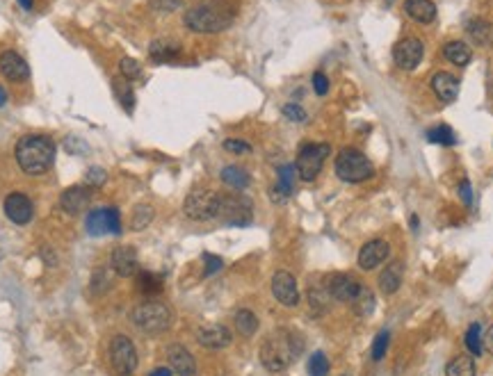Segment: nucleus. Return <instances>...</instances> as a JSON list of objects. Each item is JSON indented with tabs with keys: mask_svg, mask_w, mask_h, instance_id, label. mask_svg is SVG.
Instances as JSON below:
<instances>
[{
	"mask_svg": "<svg viewBox=\"0 0 493 376\" xmlns=\"http://www.w3.org/2000/svg\"><path fill=\"white\" fill-rule=\"evenodd\" d=\"M23 174L44 176L55 162V142L49 135H23L14 148Z\"/></svg>",
	"mask_w": 493,
	"mask_h": 376,
	"instance_id": "f257e3e1",
	"label": "nucleus"
},
{
	"mask_svg": "<svg viewBox=\"0 0 493 376\" xmlns=\"http://www.w3.org/2000/svg\"><path fill=\"white\" fill-rule=\"evenodd\" d=\"M304 342L300 335L277 331L261 344V363L268 372H286L302 354Z\"/></svg>",
	"mask_w": 493,
	"mask_h": 376,
	"instance_id": "f03ea898",
	"label": "nucleus"
},
{
	"mask_svg": "<svg viewBox=\"0 0 493 376\" xmlns=\"http://www.w3.org/2000/svg\"><path fill=\"white\" fill-rule=\"evenodd\" d=\"M236 19V14L229 5H222L219 0H208V3H199L185 12L183 23L192 33L199 35H215L226 30Z\"/></svg>",
	"mask_w": 493,
	"mask_h": 376,
	"instance_id": "7ed1b4c3",
	"label": "nucleus"
},
{
	"mask_svg": "<svg viewBox=\"0 0 493 376\" xmlns=\"http://www.w3.org/2000/svg\"><path fill=\"white\" fill-rule=\"evenodd\" d=\"M130 319L142 333L158 335L171 326V310L162 301H142L130 310Z\"/></svg>",
	"mask_w": 493,
	"mask_h": 376,
	"instance_id": "20e7f679",
	"label": "nucleus"
},
{
	"mask_svg": "<svg viewBox=\"0 0 493 376\" xmlns=\"http://www.w3.org/2000/svg\"><path fill=\"white\" fill-rule=\"evenodd\" d=\"M336 176H338L343 183H363V180L372 178V162L365 158L361 151L356 148H343V151L336 155L334 162Z\"/></svg>",
	"mask_w": 493,
	"mask_h": 376,
	"instance_id": "39448f33",
	"label": "nucleus"
},
{
	"mask_svg": "<svg viewBox=\"0 0 493 376\" xmlns=\"http://www.w3.org/2000/svg\"><path fill=\"white\" fill-rule=\"evenodd\" d=\"M252 201L242 194H219L217 203V219L226 226H238V229H245V226L252 224L254 210Z\"/></svg>",
	"mask_w": 493,
	"mask_h": 376,
	"instance_id": "423d86ee",
	"label": "nucleus"
},
{
	"mask_svg": "<svg viewBox=\"0 0 493 376\" xmlns=\"http://www.w3.org/2000/svg\"><path fill=\"white\" fill-rule=\"evenodd\" d=\"M329 153H331V146L329 144H304L295 162L297 176H300L304 183H313V180L320 176V171H322Z\"/></svg>",
	"mask_w": 493,
	"mask_h": 376,
	"instance_id": "0eeeda50",
	"label": "nucleus"
},
{
	"mask_svg": "<svg viewBox=\"0 0 493 376\" xmlns=\"http://www.w3.org/2000/svg\"><path fill=\"white\" fill-rule=\"evenodd\" d=\"M219 194L210 190H192L183 201V213L192 222H210L217 219Z\"/></svg>",
	"mask_w": 493,
	"mask_h": 376,
	"instance_id": "6e6552de",
	"label": "nucleus"
},
{
	"mask_svg": "<svg viewBox=\"0 0 493 376\" xmlns=\"http://www.w3.org/2000/svg\"><path fill=\"white\" fill-rule=\"evenodd\" d=\"M110 363H112L114 372L121 376H130L137 370V349L128 335L116 333L112 340H110Z\"/></svg>",
	"mask_w": 493,
	"mask_h": 376,
	"instance_id": "1a4fd4ad",
	"label": "nucleus"
},
{
	"mask_svg": "<svg viewBox=\"0 0 493 376\" xmlns=\"http://www.w3.org/2000/svg\"><path fill=\"white\" fill-rule=\"evenodd\" d=\"M85 231L94 238H101V235H119L121 233V215L119 208L105 206L92 210L85 219Z\"/></svg>",
	"mask_w": 493,
	"mask_h": 376,
	"instance_id": "9d476101",
	"label": "nucleus"
},
{
	"mask_svg": "<svg viewBox=\"0 0 493 376\" xmlns=\"http://www.w3.org/2000/svg\"><path fill=\"white\" fill-rule=\"evenodd\" d=\"M422 55H425V46H422V42L416 37H404L393 46V62L402 71L418 69V64L422 62Z\"/></svg>",
	"mask_w": 493,
	"mask_h": 376,
	"instance_id": "9b49d317",
	"label": "nucleus"
},
{
	"mask_svg": "<svg viewBox=\"0 0 493 376\" xmlns=\"http://www.w3.org/2000/svg\"><path fill=\"white\" fill-rule=\"evenodd\" d=\"M272 294H274V299H277L281 305H286V308H295L302 299L295 276L286 269H281L272 276Z\"/></svg>",
	"mask_w": 493,
	"mask_h": 376,
	"instance_id": "f8f14e48",
	"label": "nucleus"
},
{
	"mask_svg": "<svg viewBox=\"0 0 493 376\" xmlns=\"http://www.w3.org/2000/svg\"><path fill=\"white\" fill-rule=\"evenodd\" d=\"M3 208H5L7 219H10L12 224H17V226H26V224L33 222V217H35L33 201L21 192H12L10 197L5 199Z\"/></svg>",
	"mask_w": 493,
	"mask_h": 376,
	"instance_id": "ddd939ff",
	"label": "nucleus"
},
{
	"mask_svg": "<svg viewBox=\"0 0 493 376\" xmlns=\"http://www.w3.org/2000/svg\"><path fill=\"white\" fill-rule=\"evenodd\" d=\"M361 289V283L352 276V274H334L327 280V292L331 294V299L340 301V303H352L354 296Z\"/></svg>",
	"mask_w": 493,
	"mask_h": 376,
	"instance_id": "4468645a",
	"label": "nucleus"
},
{
	"mask_svg": "<svg viewBox=\"0 0 493 376\" xmlns=\"http://www.w3.org/2000/svg\"><path fill=\"white\" fill-rule=\"evenodd\" d=\"M197 342L206 349H226L233 342V333L224 324H203L197 328Z\"/></svg>",
	"mask_w": 493,
	"mask_h": 376,
	"instance_id": "2eb2a0df",
	"label": "nucleus"
},
{
	"mask_svg": "<svg viewBox=\"0 0 493 376\" xmlns=\"http://www.w3.org/2000/svg\"><path fill=\"white\" fill-rule=\"evenodd\" d=\"M110 267H112L116 276H121V278L137 276V271H139L137 251L132 247H116L112 251V256H110Z\"/></svg>",
	"mask_w": 493,
	"mask_h": 376,
	"instance_id": "dca6fc26",
	"label": "nucleus"
},
{
	"mask_svg": "<svg viewBox=\"0 0 493 376\" xmlns=\"http://www.w3.org/2000/svg\"><path fill=\"white\" fill-rule=\"evenodd\" d=\"M388 256H390V244L386 240H370L358 251V267L365 271L377 269L381 262H386Z\"/></svg>",
	"mask_w": 493,
	"mask_h": 376,
	"instance_id": "f3484780",
	"label": "nucleus"
},
{
	"mask_svg": "<svg viewBox=\"0 0 493 376\" xmlns=\"http://www.w3.org/2000/svg\"><path fill=\"white\" fill-rule=\"evenodd\" d=\"M89 201H92V187L71 185L60 194V208L67 215H80L89 206Z\"/></svg>",
	"mask_w": 493,
	"mask_h": 376,
	"instance_id": "a211bd4d",
	"label": "nucleus"
},
{
	"mask_svg": "<svg viewBox=\"0 0 493 376\" xmlns=\"http://www.w3.org/2000/svg\"><path fill=\"white\" fill-rule=\"evenodd\" d=\"M0 73L12 82H26L30 80V66L19 53L5 51L0 55Z\"/></svg>",
	"mask_w": 493,
	"mask_h": 376,
	"instance_id": "6ab92c4d",
	"label": "nucleus"
},
{
	"mask_svg": "<svg viewBox=\"0 0 493 376\" xmlns=\"http://www.w3.org/2000/svg\"><path fill=\"white\" fill-rule=\"evenodd\" d=\"M167 360L171 372H176L178 376H194L197 374V360L187 351L183 344H169L167 347Z\"/></svg>",
	"mask_w": 493,
	"mask_h": 376,
	"instance_id": "aec40b11",
	"label": "nucleus"
},
{
	"mask_svg": "<svg viewBox=\"0 0 493 376\" xmlns=\"http://www.w3.org/2000/svg\"><path fill=\"white\" fill-rule=\"evenodd\" d=\"M277 185L270 190V199L274 203H286L288 199H291V194L295 190V176H297V169H295V164H284V167H279L277 169Z\"/></svg>",
	"mask_w": 493,
	"mask_h": 376,
	"instance_id": "412c9836",
	"label": "nucleus"
},
{
	"mask_svg": "<svg viewBox=\"0 0 493 376\" xmlns=\"http://www.w3.org/2000/svg\"><path fill=\"white\" fill-rule=\"evenodd\" d=\"M432 89L441 103H452L459 96V78L448 71H438L432 78Z\"/></svg>",
	"mask_w": 493,
	"mask_h": 376,
	"instance_id": "4be33fe9",
	"label": "nucleus"
},
{
	"mask_svg": "<svg viewBox=\"0 0 493 376\" xmlns=\"http://www.w3.org/2000/svg\"><path fill=\"white\" fill-rule=\"evenodd\" d=\"M402 280H404V262L402 260H390L386 265V269H383L381 276H379V289L386 296H390V294H395L397 289H400Z\"/></svg>",
	"mask_w": 493,
	"mask_h": 376,
	"instance_id": "5701e85b",
	"label": "nucleus"
},
{
	"mask_svg": "<svg viewBox=\"0 0 493 376\" xmlns=\"http://www.w3.org/2000/svg\"><path fill=\"white\" fill-rule=\"evenodd\" d=\"M404 10L413 21L422 23V26L436 19V5L432 0H404Z\"/></svg>",
	"mask_w": 493,
	"mask_h": 376,
	"instance_id": "b1692460",
	"label": "nucleus"
},
{
	"mask_svg": "<svg viewBox=\"0 0 493 376\" xmlns=\"http://www.w3.org/2000/svg\"><path fill=\"white\" fill-rule=\"evenodd\" d=\"M148 55H151L153 62H174L178 55H181V46L176 42H164V39H155V42L148 46Z\"/></svg>",
	"mask_w": 493,
	"mask_h": 376,
	"instance_id": "393cba45",
	"label": "nucleus"
},
{
	"mask_svg": "<svg viewBox=\"0 0 493 376\" xmlns=\"http://www.w3.org/2000/svg\"><path fill=\"white\" fill-rule=\"evenodd\" d=\"M219 176H222V183L233 187V190H247V187L252 185V176H249V171L242 169V167H236V164L224 167Z\"/></svg>",
	"mask_w": 493,
	"mask_h": 376,
	"instance_id": "a878e982",
	"label": "nucleus"
},
{
	"mask_svg": "<svg viewBox=\"0 0 493 376\" xmlns=\"http://www.w3.org/2000/svg\"><path fill=\"white\" fill-rule=\"evenodd\" d=\"M443 55H445V60L452 62L455 66H468V62L473 60L471 46L464 42H448L443 48Z\"/></svg>",
	"mask_w": 493,
	"mask_h": 376,
	"instance_id": "bb28decb",
	"label": "nucleus"
},
{
	"mask_svg": "<svg viewBox=\"0 0 493 376\" xmlns=\"http://www.w3.org/2000/svg\"><path fill=\"white\" fill-rule=\"evenodd\" d=\"M112 89H114V96L119 98L121 107L126 109L128 114H132V109H135V91L130 87V80H126V78H114Z\"/></svg>",
	"mask_w": 493,
	"mask_h": 376,
	"instance_id": "cd10ccee",
	"label": "nucleus"
},
{
	"mask_svg": "<svg viewBox=\"0 0 493 376\" xmlns=\"http://www.w3.org/2000/svg\"><path fill=\"white\" fill-rule=\"evenodd\" d=\"M352 305H354V310H356L358 317H370L372 310H374V292H372L370 287L361 285L358 294L354 296V301H352Z\"/></svg>",
	"mask_w": 493,
	"mask_h": 376,
	"instance_id": "c85d7f7f",
	"label": "nucleus"
},
{
	"mask_svg": "<svg viewBox=\"0 0 493 376\" xmlns=\"http://www.w3.org/2000/svg\"><path fill=\"white\" fill-rule=\"evenodd\" d=\"M137 289L146 296H155L162 292V278L151 271H137Z\"/></svg>",
	"mask_w": 493,
	"mask_h": 376,
	"instance_id": "c756f323",
	"label": "nucleus"
},
{
	"mask_svg": "<svg viewBox=\"0 0 493 376\" xmlns=\"http://www.w3.org/2000/svg\"><path fill=\"white\" fill-rule=\"evenodd\" d=\"M236 328H238L240 335H245V338H252V335L258 331V317L254 315L252 310L240 308L236 312Z\"/></svg>",
	"mask_w": 493,
	"mask_h": 376,
	"instance_id": "7c9ffc66",
	"label": "nucleus"
},
{
	"mask_svg": "<svg viewBox=\"0 0 493 376\" xmlns=\"http://www.w3.org/2000/svg\"><path fill=\"white\" fill-rule=\"evenodd\" d=\"M445 376H475V360L471 356L452 358L445 367Z\"/></svg>",
	"mask_w": 493,
	"mask_h": 376,
	"instance_id": "2f4dec72",
	"label": "nucleus"
},
{
	"mask_svg": "<svg viewBox=\"0 0 493 376\" xmlns=\"http://www.w3.org/2000/svg\"><path fill=\"white\" fill-rule=\"evenodd\" d=\"M427 139L432 144H441V146H455L457 144V135L450 125H434V128L427 130Z\"/></svg>",
	"mask_w": 493,
	"mask_h": 376,
	"instance_id": "473e14b6",
	"label": "nucleus"
},
{
	"mask_svg": "<svg viewBox=\"0 0 493 376\" xmlns=\"http://www.w3.org/2000/svg\"><path fill=\"white\" fill-rule=\"evenodd\" d=\"M151 222H153V208L148 206V203H139V206H135V210H132V215H130V229L144 231Z\"/></svg>",
	"mask_w": 493,
	"mask_h": 376,
	"instance_id": "72a5a7b5",
	"label": "nucleus"
},
{
	"mask_svg": "<svg viewBox=\"0 0 493 376\" xmlns=\"http://www.w3.org/2000/svg\"><path fill=\"white\" fill-rule=\"evenodd\" d=\"M468 35H471L480 46H489L493 39V28L487 21H471L468 23Z\"/></svg>",
	"mask_w": 493,
	"mask_h": 376,
	"instance_id": "f704fd0d",
	"label": "nucleus"
},
{
	"mask_svg": "<svg viewBox=\"0 0 493 376\" xmlns=\"http://www.w3.org/2000/svg\"><path fill=\"white\" fill-rule=\"evenodd\" d=\"M464 342H466V347H468V351H471L473 356H482V349H484L482 347V326L477 324V322L468 326Z\"/></svg>",
	"mask_w": 493,
	"mask_h": 376,
	"instance_id": "c9c22d12",
	"label": "nucleus"
},
{
	"mask_svg": "<svg viewBox=\"0 0 493 376\" xmlns=\"http://www.w3.org/2000/svg\"><path fill=\"white\" fill-rule=\"evenodd\" d=\"M309 376H329V358L322 351H315L309 358Z\"/></svg>",
	"mask_w": 493,
	"mask_h": 376,
	"instance_id": "e433bc0d",
	"label": "nucleus"
},
{
	"mask_svg": "<svg viewBox=\"0 0 493 376\" xmlns=\"http://www.w3.org/2000/svg\"><path fill=\"white\" fill-rule=\"evenodd\" d=\"M119 71L126 80H139V78H142V66H139V62H135L132 57H123L119 62Z\"/></svg>",
	"mask_w": 493,
	"mask_h": 376,
	"instance_id": "4c0bfd02",
	"label": "nucleus"
},
{
	"mask_svg": "<svg viewBox=\"0 0 493 376\" xmlns=\"http://www.w3.org/2000/svg\"><path fill=\"white\" fill-rule=\"evenodd\" d=\"M388 344H390V333L388 331H379L377 338H374V342H372V349H370L372 360H381L383 356H386Z\"/></svg>",
	"mask_w": 493,
	"mask_h": 376,
	"instance_id": "58836bf2",
	"label": "nucleus"
},
{
	"mask_svg": "<svg viewBox=\"0 0 493 376\" xmlns=\"http://www.w3.org/2000/svg\"><path fill=\"white\" fill-rule=\"evenodd\" d=\"M311 305L318 310H327V299H331V294L327 292V287H311L309 289Z\"/></svg>",
	"mask_w": 493,
	"mask_h": 376,
	"instance_id": "ea45409f",
	"label": "nucleus"
},
{
	"mask_svg": "<svg viewBox=\"0 0 493 376\" xmlns=\"http://www.w3.org/2000/svg\"><path fill=\"white\" fill-rule=\"evenodd\" d=\"M105 180H107V174H105V169H101V167H92L87 171V176H85V183H87V187H92V190L103 187Z\"/></svg>",
	"mask_w": 493,
	"mask_h": 376,
	"instance_id": "a19ab883",
	"label": "nucleus"
},
{
	"mask_svg": "<svg viewBox=\"0 0 493 376\" xmlns=\"http://www.w3.org/2000/svg\"><path fill=\"white\" fill-rule=\"evenodd\" d=\"M284 116L288 121L302 123V121H306V109L297 103H288V105H284Z\"/></svg>",
	"mask_w": 493,
	"mask_h": 376,
	"instance_id": "79ce46f5",
	"label": "nucleus"
},
{
	"mask_svg": "<svg viewBox=\"0 0 493 376\" xmlns=\"http://www.w3.org/2000/svg\"><path fill=\"white\" fill-rule=\"evenodd\" d=\"M224 151H229L233 155H247V153H252V144L242 142V139H226Z\"/></svg>",
	"mask_w": 493,
	"mask_h": 376,
	"instance_id": "37998d69",
	"label": "nucleus"
},
{
	"mask_svg": "<svg viewBox=\"0 0 493 376\" xmlns=\"http://www.w3.org/2000/svg\"><path fill=\"white\" fill-rule=\"evenodd\" d=\"M107 271L105 269H96L94 271V276H92V289L96 294H101V292H105L107 289Z\"/></svg>",
	"mask_w": 493,
	"mask_h": 376,
	"instance_id": "c03bdc74",
	"label": "nucleus"
},
{
	"mask_svg": "<svg viewBox=\"0 0 493 376\" xmlns=\"http://www.w3.org/2000/svg\"><path fill=\"white\" fill-rule=\"evenodd\" d=\"M203 260H206V269H203V276H213L215 271H219L224 267V260L219 256H210V253H206L203 256Z\"/></svg>",
	"mask_w": 493,
	"mask_h": 376,
	"instance_id": "a18cd8bd",
	"label": "nucleus"
},
{
	"mask_svg": "<svg viewBox=\"0 0 493 376\" xmlns=\"http://www.w3.org/2000/svg\"><path fill=\"white\" fill-rule=\"evenodd\" d=\"M313 89H315L318 96H327L329 91V78L322 71H315L313 73Z\"/></svg>",
	"mask_w": 493,
	"mask_h": 376,
	"instance_id": "49530a36",
	"label": "nucleus"
},
{
	"mask_svg": "<svg viewBox=\"0 0 493 376\" xmlns=\"http://www.w3.org/2000/svg\"><path fill=\"white\" fill-rule=\"evenodd\" d=\"M153 7L162 12H174L178 7H183V0H153Z\"/></svg>",
	"mask_w": 493,
	"mask_h": 376,
	"instance_id": "de8ad7c7",
	"label": "nucleus"
},
{
	"mask_svg": "<svg viewBox=\"0 0 493 376\" xmlns=\"http://www.w3.org/2000/svg\"><path fill=\"white\" fill-rule=\"evenodd\" d=\"M459 197H461V201H464L468 208L473 206V192H471V183H468L466 178L459 183Z\"/></svg>",
	"mask_w": 493,
	"mask_h": 376,
	"instance_id": "09e8293b",
	"label": "nucleus"
},
{
	"mask_svg": "<svg viewBox=\"0 0 493 376\" xmlns=\"http://www.w3.org/2000/svg\"><path fill=\"white\" fill-rule=\"evenodd\" d=\"M482 347L493 354V326H489V331L482 335Z\"/></svg>",
	"mask_w": 493,
	"mask_h": 376,
	"instance_id": "8fccbe9b",
	"label": "nucleus"
},
{
	"mask_svg": "<svg viewBox=\"0 0 493 376\" xmlns=\"http://www.w3.org/2000/svg\"><path fill=\"white\" fill-rule=\"evenodd\" d=\"M42 256H44V260H46V265H51V267H55V265H58V258H55V253H53V251H49V249H44V251H42Z\"/></svg>",
	"mask_w": 493,
	"mask_h": 376,
	"instance_id": "3c124183",
	"label": "nucleus"
},
{
	"mask_svg": "<svg viewBox=\"0 0 493 376\" xmlns=\"http://www.w3.org/2000/svg\"><path fill=\"white\" fill-rule=\"evenodd\" d=\"M171 367H155L153 372H148V376H171Z\"/></svg>",
	"mask_w": 493,
	"mask_h": 376,
	"instance_id": "603ef678",
	"label": "nucleus"
},
{
	"mask_svg": "<svg viewBox=\"0 0 493 376\" xmlns=\"http://www.w3.org/2000/svg\"><path fill=\"white\" fill-rule=\"evenodd\" d=\"M19 3H21V7H23V10H26V12H30V10H33V7H35L33 0H19Z\"/></svg>",
	"mask_w": 493,
	"mask_h": 376,
	"instance_id": "864d4df0",
	"label": "nucleus"
},
{
	"mask_svg": "<svg viewBox=\"0 0 493 376\" xmlns=\"http://www.w3.org/2000/svg\"><path fill=\"white\" fill-rule=\"evenodd\" d=\"M5 103H7V91L0 87V107H3Z\"/></svg>",
	"mask_w": 493,
	"mask_h": 376,
	"instance_id": "5fc2aeb1",
	"label": "nucleus"
},
{
	"mask_svg": "<svg viewBox=\"0 0 493 376\" xmlns=\"http://www.w3.org/2000/svg\"><path fill=\"white\" fill-rule=\"evenodd\" d=\"M411 229H413V231L418 229V217H411Z\"/></svg>",
	"mask_w": 493,
	"mask_h": 376,
	"instance_id": "6e6d98bb",
	"label": "nucleus"
}]
</instances>
